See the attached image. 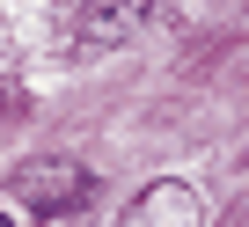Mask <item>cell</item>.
Listing matches in <instances>:
<instances>
[{"label":"cell","mask_w":249,"mask_h":227,"mask_svg":"<svg viewBox=\"0 0 249 227\" xmlns=\"http://www.w3.org/2000/svg\"><path fill=\"white\" fill-rule=\"evenodd\" d=\"M0 227H15V220H8V212H0Z\"/></svg>","instance_id":"cell-3"},{"label":"cell","mask_w":249,"mask_h":227,"mask_svg":"<svg viewBox=\"0 0 249 227\" xmlns=\"http://www.w3.org/2000/svg\"><path fill=\"white\" fill-rule=\"evenodd\" d=\"M124 227H205V198H198L183 176H161L154 191H140V198H132Z\"/></svg>","instance_id":"cell-1"},{"label":"cell","mask_w":249,"mask_h":227,"mask_svg":"<svg viewBox=\"0 0 249 227\" xmlns=\"http://www.w3.org/2000/svg\"><path fill=\"white\" fill-rule=\"evenodd\" d=\"M22 191H30V205H44V212H73L95 183H88L81 161H37V169L22 176Z\"/></svg>","instance_id":"cell-2"}]
</instances>
